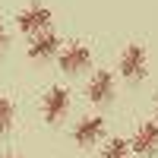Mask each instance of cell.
<instances>
[{
	"label": "cell",
	"instance_id": "52a82bcc",
	"mask_svg": "<svg viewBox=\"0 0 158 158\" xmlns=\"http://www.w3.org/2000/svg\"><path fill=\"white\" fill-rule=\"evenodd\" d=\"M104 136V117H82V120L76 123V130H73V139H76V146H95V142Z\"/></svg>",
	"mask_w": 158,
	"mask_h": 158
},
{
	"label": "cell",
	"instance_id": "ba28073f",
	"mask_svg": "<svg viewBox=\"0 0 158 158\" xmlns=\"http://www.w3.org/2000/svg\"><path fill=\"white\" fill-rule=\"evenodd\" d=\"M57 48H60V38H57V32H38L35 38H32V44H29V57L32 60H48V57H54L57 54Z\"/></svg>",
	"mask_w": 158,
	"mask_h": 158
},
{
	"label": "cell",
	"instance_id": "5b68a950",
	"mask_svg": "<svg viewBox=\"0 0 158 158\" xmlns=\"http://www.w3.org/2000/svg\"><path fill=\"white\" fill-rule=\"evenodd\" d=\"M85 95L92 104H104V101H111L114 98V73L111 70H95L89 79V85H85Z\"/></svg>",
	"mask_w": 158,
	"mask_h": 158
},
{
	"label": "cell",
	"instance_id": "7a4b0ae2",
	"mask_svg": "<svg viewBox=\"0 0 158 158\" xmlns=\"http://www.w3.org/2000/svg\"><path fill=\"white\" fill-rule=\"evenodd\" d=\"M67 111H70V92L63 85H51L41 98V117L48 123H57V120H63Z\"/></svg>",
	"mask_w": 158,
	"mask_h": 158
},
{
	"label": "cell",
	"instance_id": "277c9868",
	"mask_svg": "<svg viewBox=\"0 0 158 158\" xmlns=\"http://www.w3.org/2000/svg\"><path fill=\"white\" fill-rule=\"evenodd\" d=\"M130 149H133L136 155H142V158L155 155V152H158V120L139 123L136 133H133V139H130Z\"/></svg>",
	"mask_w": 158,
	"mask_h": 158
},
{
	"label": "cell",
	"instance_id": "6da1fadb",
	"mask_svg": "<svg viewBox=\"0 0 158 158\" xmlns=\"http://www.w3.org/2000/svg\"><path fill=\"white\" fill-rule=\"evenodd\" d=\"M117 70L127 82H142L149 73V54L142 44H127L120 51V60H117Z\"/></svg>",
	"mask_w": 158,
	"mask_h": 158
},
{
	"label": "cell",
	"instance_id": "8992f818",
	"mask_svg": "<svg viewBox=\"0 0 158 158\" xmlns=\"http://www.w3.org/2000/svg\"><path fill=\"white\" fill-rule=\"evenodd\" d=\"M89 63H92V51L82 41H73V44H67L60 51V70L63 73H79V70H85Z\"/></svg>",
	"mask_w": 158,
	"mask_h": 158
},
{
	"label": "cell",
	"instance_id": "8fae6325",
	"mask_svg": "<svg viewBox=\"0 0 158 158\" xmlns=\"http://www.w3.org/2000/svg\"><path fill=\"white\" fill-rule=\"evenodd\" d=\"M10 44V35H6V25H3V19H0V51H3Z\"/></svg>",
	"mask_w": 158,
	"mask_h": 158
},
{
	"label": "cell",
	"instance_id": "30bf717a",
	"mask_svg": "<svg viewBox=\"0 0 158 158\" xmlns=\"http://www.w3.org/2000/svg\"><path fill=\"white\" fill-rule=\"evenodd\" d=\"M13 127V101L0 95V133H6Z\"/></svg>",
	"mask_w": 158,
	"mask_h": 158
},
{
	"label": "cell",
	"instance_id": "7c38bea8",
	"mask_svg": "<svg viewBox=\"0 0 158 158\" xmlns=\"http://www.w3.org/2000/svg\"><path fill=\"white\" fill-rule=\"evenodd\" d=\"M0 158H19V155H10V152H0Z\"/></svg>",
	"mask_w": 158,
	"mask_h": 158
},
{
	"label": "cell",
	"instance_id": "3957f363",
	"mask_svg": "<svg viewBox=\"0 0 158 158\" xmlns=\"http://www.w3.org/2000/svg\"><path fill=\"white\" fill-rule=\"evenodd\" d=\"M16 25L25 32V35H38V32H48V25H51V10L41 6V3H32V6H25L19 10V16H16Z\"/></svg>",
	"mask_w": 158,
	"mask_h": 158
},
{
	"label": "cell",
	"instance_id": "9c48e42d",
	"mask_svg": "<svg viewBox=\"0 0 158 158\" xmlns=\"http://www.w3.org/2000/svg\"><path fill=\"white\" fill-rule=\"evenodd\" d=\"M130 142L127 139H120V136H114V139H108V146L101 149V158H130Z\"/></svg>",
	"mask_w": 158,
	"mask_h": 158
},
{
	"label": "cell",
	"instance_id": "4fadbf2b",
	"mask_svg": "<svg viewBox=\"0 0 158 158\" xmlns=\"http://www.w3.org/2000/svg\"><path fill=\"white\" fill-rule=\"evenodd\" d=\"M155 120H158V101H155Z\"/></svg>",
	"mask_w": 158,
	"mask_h": 158
}]
</instances>
